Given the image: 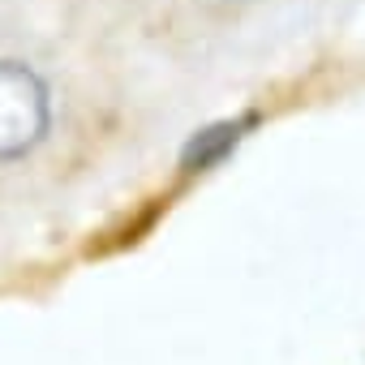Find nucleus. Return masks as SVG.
<instances>
[{"label":"nucleus","mask_w":365,"mask_h":365,"mask_svg":"<svg viewBox=\"0 0 365 365\" xmlns=\"http://www.w3.org/2000/svg\"><path fill=\"white\" fill-rule=\"evenodd\" d=\"M48 133V91L14 61H0V159L26 155Z\"/></svg>","instance_id":"nucleus-1"},{"label":"nucleus","mask_w":365,"mask_h":365,"mask_svg":"<svg viewBox=\"0 0 365 365\" xmlns=\"http://www.w3.org/2000/svg\"><path fill=\"white\" fill-rule=\"evenodd\" d=\"M250 120H228V125H215V129H202L190 146H185V155H180V163H185L190 172H198V168H211L215 159H224L237 142H241V129H245Z\"/></svg>","instance_id":"nucleus-2"}]
</instances>
